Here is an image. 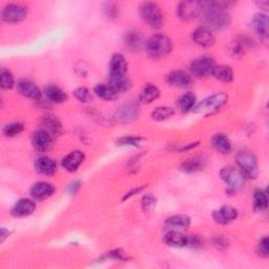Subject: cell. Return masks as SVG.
<instances>
[{
    "instance_id": "8",
    "label": "cell",
    "mask_w": 269,
    "mask_h": 269,
    "mask_svg": "<svg viewBox=\"0 0 269 269\" xmlns=\"http://www.w3.org/2000/svg\"><path fill=\"white\" fill-rule=\"evenodd\" d=\"M202 4L200 2H183L178 7V16L184 22H192L201 15Z\"/></svg>"
},
{
    "instance_id": "46",
    "label": "cell",
    "mask_w": 269,
    "mask_h": 269,
    "mask_svg": "<svg viewBox=\"0 0 269 269\" xmlns=\"http://www.w3.org/2000/svg\"><path fill=\"white\" fill-rule=\"evenodd\" d=\"M261 9H264V10H267L268 8V2H261V3H258L257 4Z\"/></svg>"
},
{
    "instance_id": "12",
    "label": "cell",
    "mask_w": 269,
    "mask_h": 269,
    "mask_svg": "<svg viewBox=\"0 0 269 269\" xmlns=\"http://www.w3.org/2000/svg\"><path fill=\"white\" fill-rule=\"evenodd\" d=\"M213 218L218 224L226 225L232 223L238 218V211L235 208H233V206L225 205L222 206L220 210L215 211L213 213Z\"/></svg>"
},
{
    "instance_id": "15",
    "label": "cell",
    "mask_w": 269,
    "mask_h": 269,
    "mask_svg": "<svg viewBox=\"0 0 269 269\" xmlns=\"http://www.w3.org/2000/svg\"><path fill=\"white\" fill-rule=\"evenodd\" d=\"M192 77L184 71H173L167 76V82L175 88H188L192 85Z\"/></svg>"
},
{
    "instance_id": "18",
    "label": "cell",
    "mask_w": 269,
    "mask_h": 269,
    "mask_svg": "<svg viewBox=\"0 0 269 269\" xmlns=\"http://www.w3.org/2000/svg\"><path fill=\"white\" fill-rule=\"evenodd\" d=\"M36 210V204L30 199H20L15 203L12 209L14 217L23 218L32 215Z\"/></svg>"
},
{
    "instance_id": "32",
    "label": "cell",
    "mask_w": 269,
    "mask_h": 269,
    "mask_svg": "<svg viewBox=\"0 0 269 269\" xmlns=\"http://www.w3.org/2000/svg\"><path fill=\"white\" fill-rule=\"evenodd\" d=\"M44 130L48 131L53 137L57 136L61 131L60 121L54 116H48L44 119Z\"/></svg>"
},
{
    "instance_id": "35",
    "label": "cell",
    "mask_w": 269,
    "mask_h": 269,
    "mask_svg": "<svg viewBox=\"0 0 269 269\" xmlns=\"http://www.w3.org/2000/svg\"><path fill=\"white\" fill-rule=\"evenodd\" d=\"M174 115V110L168 107H160L155 109L152 113V118L156 121H164L170 119Z\"/></svg>"
},
{
    "instance_id": "13",
    "label": "cell",
    "mask_w": 269,
    "mask_h": 269,
    "mask_svg": "<svg viewBox=\"0 0 269 269\" xmlns=\"http://www.w3.org/2000/svg\"><path fill=\"white\" fill-rule=\"evenodd\" d=\"M86 159L85 154L80 152V151H74L72 153H70L68 156H66L62 160V168H64L66 171L74 173L76 171H78V169L80 168V165L84 163Z\"/></svg>"
},
{
    "instance_id": "42",
    "label": "cell",
    "mask_w": 269,
    "mask_h": 269,
    "mask_svg": "<svg viewBox=\"0 0 269 269\" xmlns=\"http://www.w3.org/2000/svg\"><path fill=\"white\" fill-rule=\"evenodd\" d=\"M259 253L262 257L267 258L269 255V241L267 237H264L259 244Z\"/></svg>"
},
{
    "instance_id": "34",
    "label": "cell",
    "mask_w": 269,
    "mask_h": 269,
    "mask_svg": "<svg viewBox=\"0 0 269 269\" xmlns=\"http://www.w3.org/2000/svg\"><path fill=\"white\" fill-rule=\"evenodd\" d=\"M95 94L103 100H113L117 95L109 85H98L95 88Z\"/></svg>"
},
{
    "instance_id": "5",
    "label": "cell",
    "mask_w": 269,
    "mask_h": 269,
    "mask_svg": "<svg viewBox=\"0 0 269 269\" xmlns=\"http://www.w3.org/2000/svg\"><path fill=\"white\" fill-rule=\"evenodd\" d=\"M229 100V95L225 93H218L209 98L203 100L195 109L197 113H202L204 115H212L223 108Z\"/></svg>"
},
{
    "instance_id": "9",
    "label": "cell",
    "mask_w": 269,
    "mask_h": 269,
    "mask_svg": "<svg viewBox=\"0 0 269 269\" xmlns=\"http://www.w3.org/2000/svg\"><path fill=\"white\" fill-rule=\"evenodd\" d=\"M28 16V8L23 5H8L3 12V19L9 24H17L23 22Z\"/></svg>"
},
{
    "instance_id": "10",
    "label": "cell",
    "mask_w": 269,
    "mask_h": 269,
    "mask_svg": "<svg viewBox=\"0 0 269 269\" xmlns=\"http://www.w3.org/2000/svg\"><path fill=\"white\" fill-rule=\"evenodd\" d=\"M206 164H208V158L203 155H196L185 160L180 165V170L186 174H194L204 170Z\"/></svg>"
},
{
    "instance_id": "19",
    "label": "cell",
    "mask_w": 269,
    "mask_h": 269,
    "mask_svg": "<svg viewBox=\"0 0 269 269\" xmlns=\"http://www.w3.org/2000/svg\"><path fill=\"white\" fill-rule=\"evenodd\" d=\"M18 91L19 93L24 95L25 97H28L32 100H39L41 98V91L39 88L28 79H23L18 82Z\"/></svg>"
},
{
    "instance_id": "36",
    "label": "cell",
    "mask_w": 269,
    "mask_h": 269,
    "mask_svg": "<svg viewBox=\"0 0 269 269\" xmlns=\"http://www.w3.org/2000/svg\"><path fill=\"white\" fill-rule=\"evenodd\" d=\"M25 130V126L23 123L20 122H15V123H11V124H8L7 127H5L4 129V135L6 137H16L18 136L20 133H23Z\"/></svg>"
},
{
    "instance_id": "23",
    "label": "cell",
    "mask_w": 269,
    "mask_h": 269,
    "mask_svg": "<svg viewBox=\"0 0 269 269\" xmlns=\"http://www.w3.org/2000/svg\"><path fill=\"white\" fill-rule=\"evenodd\" d=\"M164 242L172 247H185L189 245V236L183 235L180 231H170L165 235Z\"/></svg>"
},
{
    "instance_id": "17",
    "label": "cell",
    "mask_w": 269,
    "mask_h": 269,
    "mask_svg": "<svg viewBox=\"0 0 269 269\" xmlns=\"http://www.w3.org/2000/svg\"><path fill=\"white\" fill-rule=\"evenodd\" d=\"M139 107L135 103H128L122 106L116 113V119L120 122H132L139 116Z\"/></svg>"
},
{
    "instance_id": "45",
    "label": "cell",
    "mask_w": 269,
    "mask_h": 269,
    "mask_svg": "<svg viewBox=\"0 0 269 269\" xmlns=\"http://www.w3.org/2000/svg\"><path fill=\"white\" fill-rule=\"evenodd\" d=\"M9 235H10V232L8 230H6V229H3L2 230V237H0V241L4 242Z\"/></svg>"
},
{
    "instance_id": "44",
    "label": "cell",
    "mask_w": 269,
    "mask_h": 269,
    "mask_svg": "<svg viewBox=\"0 0 269 269\" xmlns=\"http://www.w3.org/2000/svg\"><path fill=\"white\" fill-rule=\"evenodd\" d=\"M80 186H81V183H80L79 181H75V182H73V183H71V184L69 185L68 191H69V193H70L71 195L76 194V193L79 191Z\"/></svg>"
},
{
    "instance_id": "20",
    "label": "cell",
    "mask_w": 269,
    "mask_h": 269,
    "mask_svg": "<svg viewBox=\"0 0 269 269\" xmlns=\"http://www.w3.org/2000/svg\"><path fill=\"white\" fill-rule=\"evenodd\" d=\"M128 62L121 54H115L110 62V76H128Z\"/></svg>"
},
{
    "instance_id": "4",
    "label": "cell",
    "mask_w": 269,
    "mask_h": 269,
    "mask_svg": "<svg viewBox=\"0 0 269 269\" xmlns=\"http://www.w3.org/2000/svg\"><path fill=\"white\" fill-rule=\"evenodd\" d=\"M236 161L238 169L243 173L246 179H256L259 174L258 160L254 153L250 151H240L237 154Z\"/></svg>"
},
{
    "instance_id": "1",
    "label": "cell",
    "mask_w": 269,
    "mask_h": 269,
    "mask_svg": "<svg viewBox=\"0 0 269 269\" xmlns=\"http://www.w3.org/2000/svg\"><path fill=\"white\" fill-rule=\"evenodd\" d=\"M202 4V23L211 31H222L229 28L232 19L227 9L234 5L229 2H203Z\"/></svg>"
},
{
    "instance_id": "6",
    "label": "cell",
    "mask_w": 269,
    "mask_h": 269,
    "mask_svg": "<svg viewBox=\"0 0 269 269\" xmlns=\"http://www.w3.org/2000/svg\"><path fill=\"white\" fill-rule=\"evenodd\" d=\"M221 178L223 181L229 186V190L232 192H238L240 191L246 181L245 176L243 173L239 170L236 169L235 167H226L224 168L221 173Z\"/></svg>"
},
{
    "instance_id": "37",
    "label": "cell",
    "mask_w": 269,
    "mask_h": 269,
    "mask_svg": "<svg viewBox=\"0 0 269 269\" xmlns=\"http://www.w3.org/2000/svg\"><path fill=\"white\" fill-rule=\"evenodd\" d=\"M142 140L143 138L137 136H124L117 140V144L120 147H138Z\"/></svg>"
},
{
    "instance_id": "33",
    "label": "cell",
    "mask_w": 269,
    "mask_h": 269,
    "mask_svg": "<svg viewBox=\"0 0 269 269\" xmlns=\"http://www.w3.org/2000/svg\"><path fill=\"white\" fill-rule=\"evenodd\" d=\"M196 101L197 98L193 93H188V94H184L180 99H179V109L183 112V113H188L191 110H193V108L196 105Z\"/></svg>"
},
{
    "instance_id": "41",
    "label": "cell",
    "mask_w": 269,
    "mask_h": 269,
    "mask_svg": "<svg viewBox=\"0 0 269 269\" xmlns=\"http://www.w3.org/2000/svg\"><path fill=\"white\" fill-rule=\"evenodd\" d=\"M74 96L81 102H88L91 99V93L87 88H78L74 91Z\"/></svg>"
},
{
    "instance_id": "29",
    "label": "cell",
    "mask_w": 269,
    "mask_h": 269,
    "mask_svg": "<svg viewBox=\"0 0 269 269\" xmlns=\"http://www.w3.org/2000/svg\"><path fill=\"white\" fill-rule=\"evenodd\" d=\"M159 96H160V91L156 86L147 85L140 94V101L149 105V103L155 101Z\"/></svg>"
},
{
    "instance_id": "40",
    "label": "cell",
    "mask_w": 269,
    "mask_h": 269,
    "mask_svg": "<svg viewBox=\"0 0 269 269\" xmlns=\"http://www.w3.org/2000/svg\"><path fill=\"white\" fill-rule=\"evenodd\" d=\"M248 41L246 38H240L238 39L237 41H235V44L232 48V52L234 53L235 56H238V55H243L245 50L248 48Z\"/></svg>"
},
{
    "instance_id": "7",
    "label": "cell",
    "mask_w": 269,
    "mask_h": 269,
    "mask_svg": "<svg viewBox=\"0 0 269 269\" xmlns=\"http://www.w3.org/2000/svg\"><path fill=\"white\" fill-rule=\"evenodd\" d=\"M216 68V62L210 57L196 59L192 62L191 66L192 73L198 78H208L210 76H213Z\"/></svg>"
},
{
    "instance_id": "16",
    "label": "cell",
    "mask_w": 269,
    "mask_h": 269,
    "mask_svg": "<svg viewBox=\"0 0 269 269\" xmlns=\"http://www.w3.org/2000/svg\"><path fill=\"white\" fill-rule=\"evenodd\" d=\"M53 142V136L46 130L41 129L33 135V146L39 152L48 151Z\"/></svg>"
},
{
    "instance_id": "14",
    "label": "cell",
    "mask_w": 269,
    "mask_h": 269,
    "mask_svg": "<svg viewBox=\"0 0 269 269\" xmlns=\"http://www.w3.org/2000/svg\"><path fill=\"white\" fill-rule=\"evenodd\" d=\"M55 193L54 185L48 182H37L35 183L32 189H31V195L34 199L43 201L51 196H53Z\"/></svg>"
},
{
    "instance_id": "25",
    "label": "cell",
    "mask_w": 269,
    "mask_h": 269,
    "mask_svg": "<svg viewBox=\"0 0 269 269\" xmlns=\"http://www.w3.org/2000/svg\"><path fill=\"white\" fill-rule=\"evenodd\" d=\"M109 86L117 93H123L131 88V81L128 76H110Z\"/></svg>"
},
{
    "instance_id": "11",
    "label": "cell",
    "mask_w": 269,
    "mask_h": 269,
    "mask_svg": "<svg viewBox=\"0 0 269 269\" xmlns=\"http://www.w3.org/2000/svg\"><path fill=\"white\" fill-rule=\"evenodd\" d=\"M193 40L196 45L202 48H211L216 43V37L211 30L201 27L193 33Z\"/></svg>"
},
{
    "instance_id": "43",
    "label": "cell",
    "mask_w": 269,
    "mask_h": 269,
    "mask_svg": "<svg viewBox=\"0 0 269 269\" xmlns=\"http://www.w3.org/2000/svg\"><path fill=\"white\" fill-rule=\"evenodd\" d=\"M214 245H215L217 248H219V250H222V248H225L229 244H227V241H226L225 238L219 236V237H216V238L214 239Z\"/></svg>"
},
{
    "instance_id": "2",
    "label": "cell",
    "mask_w": 269,
    "mask_h": 269,
    "mask_svg": "<svg viewBox=\"0 0 269 269\" xmlns=\"http://www.w3.org/2000/svg\"><path fill=\"white\" fill-rule=\"evenodd\" d=\"M173 50V43L170 37L157 34L147 43V51L152 58L159 59L169 55Z\"/></svg>"
},
{
    "instance_id": "27",
    "label": "cell",
    "mask_w": 269,
    "mask_h": 269,
    "mask_svg": "<svg viewBox=\"0 0 269 269\" xmlns=\"http://www.w3.org/2000/svg\"><path fill=\"white\" fill-rule=\"evenodd\" d=\"M47 98L53 103H64L68 100V95L56 86H48L45 90Z\"/></svg>"
},
{
    "instance_id": "3",
    "label": "cell",
    "mask_w": 269,
    "mask_h": 269,
    "mask_svg": "<svg viewBox=\"0 0 269 269\" xmlns=\"http://www.w3.org/2000/svg\"><path fill=\"white\" fill-rule=\"evenodd\" d=\"M139 14L148 26L160 29L164 24V15L161 8L155 3H143L139 7Z\"/></svg>"
},
{
    "instance_id": "30",
    "label": "cell",
    "mask_w": 269,
    "mask_h": 269,
    "mask_svg": "<svg viewBox=\"0 0 269 269\" xmlns=\"http://www.w3.org/2000/svg\"><path fill=\"white\" fill-rule=\"evenodd\" d=\"M213 76L224 84H230L234 79V71L230 66H220L216 68Z\"/></svg>"
},
{
    "instance_id": "38",
    "label": "cell",
    "mask_w": 269,
    "mask_h": 269,
    "mask_svg": "<svg viewBox=\"0 0 269 269\" xmlns=\"http://www.w3.org/2000/svg\"><path fill=\"white\" fill-rule=\"evenodd\" d=\"M0 79H2V88L4 90H11L14 87V77L10 71L2 69V72H0Z\"/></svg>"
},
{
    "instance_id": "28",
    "label": "cell",
    "mask_w": 269,
    "mask_h": 269,
    "mask_svg": "<svg viewBox=\"0 0 269 269\" xmlns=\"http://www.w3.org/2000/svg\"><path fill=\"white\" fill-rule=\"evenodd\" d=\"M124 44L131 51H138L143 46V37L139 32H129L124 37Z\"/></svg>"
},
{
    "instance_id": "31",
    "label": "cell",
    "mask_w": 269,
    "mask_h": 269,
    "mask_svg": "<svg viewBox=\"0 0 269 269\" xmlns=\"http://www.w3.org/2000/svg\"><path fill=\"white\" fill-rule=\"evenodd\" d=\"M268 206V195L264 190H257L254 195V208L257 212H264Z\"/></svg>"
},
{
    "instance_id": "21",
    "label": "cell",
    "mask_w": 269,
    "mask_h": 269,
    "mask_svg": "<svg viewBox=\"0 0 269 269\" xmlns=\"http://www.w3.org/2000/svg\"><path fill=\"white\" fill-rule=\"evenodd\" d=\"M36 170L43 175L52 176L57 171V163L55 160L49 157H39L35 162Z\"/></svg>"
},
{
    "instance_id": "39",
    "label": "cell",
    "mask_w": 269,
    "mask_h": 269,
    "mask_svg": "<svg viewBox=\"0 0 269 269\" xmlns=\"http://www.w3.org/2000/svg\"><path fill=\"white\" fill-rule=\"evenodd\" d=\"M157 199L154 195H146L141 200V208L144 212H151L155 209Z\"/></svg>"
},
{
    "instance_id": "26",
    "label": "cell",
    "mask_w": 269,
    "mask_h": 269,
    "mask_svg": "<svg viewBox=\"0 0 269 269\" xmlns=\"http://www.w3.org/2000/svg\"><path fill=\"white\" fill-rule=\"evenodd\" d=\"M213 146L221 154L227 155L232 152V142L223 134H217L213 137Z\"/></svg>"
},
{
    "instance_id": "22",
    "label": "cell",
    "mask_w": 269,
    "mask_h": 269,
    "mask_svg": "<svg viewBox=\"0 0 269 269\" xmlns=\"http://www.w3.org/2000/svg\"><path fill=\"white\" fill-rule=\"evenodd\" d=\"M165 225L171 231H182L189 229L191 225V219L185 215H175L167 219Z\"/></svg>"
},
{
    "instance_id": "24",
    "label": "cell",
    "mask_w": 269,
    "mask_h": 269,
    "mask_svg": "<svg viewBox=\"0 0 269 269\" xmlns=\"http://www.w3.org/2000/svg\"><path fill=\"white\" fill-rule=\"evenodd\" d=\"M253 28L261 38L267 39L269 34L268 17L265 14H257L253 19Z\"/></svg>"
}]
</instances>
